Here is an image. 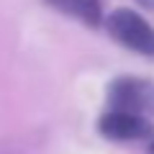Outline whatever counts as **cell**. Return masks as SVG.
<instances>
[{"mask_svg": "<svg viewBox=\"0 0 154 154\" xmlns=\"http://www.w3.org/2000/svg\"><path fill=\"white\" fill-rule=\"evenodd\" d=\"M105 26H108L110 36L126 49H134L139 54H154V28L139 13L128 11V8H118L108 16Z\"/></svg>", "mask_w": 154, "mask_h": 154, "instance_id": "obj_1", "label": "cell"}, {"mask_svg": "<svg viewBox=\"0 0 154 154\" xmlns=\"http://www.w3.org/2000/svg\"><path fill=\"white\" fill-rule=\"evenodd\" d=\"M108 103L116 113H136L144 108V85L136 80H116L108 88Z\"/></svg>", "mask_w": 154, "mask_h": 154, "instance_id": "obj_3", "label": "cell"}, {"mask_svg": "<svg viewBox=\"0 0 154 154\" xmlns=\"http://www.w3.org/2000/svg\"><path fill=\"white\" fill-rule=\"evenodd\" d=\"M152 152H154V144H152Z\"/></svg>", "mask_w": 154, "mask_h": 154, "instance_id": "obj_5", "label": "cell"}, {"mask_svg": "<svg viewBox=\"0 0 154 154\" xmlns=\"http://www.w3.org/2000/svg\"><path fill=\"white\" fill-rule=\"evenodd\" d=\"M51 5L64 16H72L77 21L88 23V26H98L103 18V8L98 0H49Z\"/></svg>", "mask_w": 154, "mask_h": 154, "instance_id": "obj_4", "label": "cell"}, {"mask_svg": "<svg viewBox=\"0 0 154 154\" xmlns=\"http://www.w3.org/2000/svg\"><path fill=\"white\" fill-rule=\"evenodd\" d=\"M152 131L149 123L136 113H108L100 118V134L105 139H116V141H131V139H141Z\"/></svg>", "mask_w": 154, "mask_h": 154, "instance_id": "obj_2", "label": "cell"}]
</instances>
